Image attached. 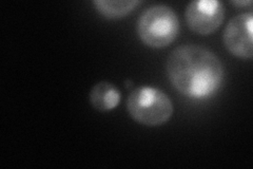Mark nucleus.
Masks as SVG:
<instances>
[{
	"label": "nucleus",
	"instance_id": "nucleus-2",
	"mask_svg": "<svg viewBox=\"0 0 253 169\" xmlns=\"http://www.w3.org/2000/svg\"><path fill=\"white\" fill-rule=\"evenodd\" d=\"M126 110L135 122L148 127H157L169 122L174 107L171 99L163 90L141 86L129 94Z\"/></svg>",
	"mask_w": 253,
	"mask_h": 169
},
{
	"label": "nucleus",
	"instance_id": "nucleus-6",
	"mask_svg": "<svg viewBox=\"0 0 253 169\" xmlns=\"http://www.w3.org/2000/svg\"><path fill=\"white\" fill-rule=\"evenodd\" d=\"M91 106L99 112H108L115 109L121 103L122 94L117 88L109 82L95 84L90 91Z\"/></svg>",
	"mask_w": 253,
	"mask_h": 169
},
{
	"label": "nucleus",
	"instance_id": "nucleus-8",
	"mask_svg": "<svg viewBox=\"0 0 253 169\" xmlns=\"http://www.w3.org/2000/svg\"><path fill=\"white\" fill-rule=\"evenodd\" d=\"M234 5H249L252 3L251 0H245V1H231Z\"/></svg>",
	"mask_w": 253,
	"mask_h": 169
},
{
	"label": "nucleus",
	"instance_id": "nucleus-1",
	"mask_svg": "<svg viewBox=\"0 0 253 169\" xmlns=\"http://www.w3.org/2000/svg\"><path fill=\"white\" fill-rule=\"evenodd\" d=\"M167 74L172 86L190 99L203 100L215 94L224 82L221 60L207 48L184 45L168 56Z\"/></svg>",
	"mask_w": 253,
	"mask_h": 169
},
{
	"label": "nucleus",
	"instance_id": "nucleus-4",
	"mask_svg": "<svg viewBox=\"0 0 253 169\" xmlns=\"http://www.w3.org/2000/svg\"><path fill=\"white\" fill-rule=\"evenodd\" d=\"M189 29L199 35H210L225 19L224 3L218 0H193L185 11Z\"/></svg>",
	"mask_w": 253,
	"mask_h": 169
},
{
	"label": "nucleus",
	"instance_id": "nucleus-7",
	"mask_svg": "<svg viewBox=\"0 0 253 169\" xmlns=\"http://www.w3.org/2000/svg\"><path fill=\"white\" fill-rule=\"evenodd\" d=\"M139 0H95L93 1L96 11L108 19L123 18L130 14L140 4Z\"/></svg>",
	"mask_w": 253,
	"mask_h": 169
},
{
	"label": "nucleus",
	"instance_id": "nucleus-3",
	"mask_svg": "<svg viewBox=\"0 0 253 169\" xmlns=\"http://www.w3.org/2000/svg\"><path fill=\"white\" fill-rule=\"evenodd\" d=\"M179 33V20L172 7L157 4L149 7L137 21V34L146 46L161 49L170 46Z\"/></svg>",
	"mask_w": 253,
	"mask_h": 169
},
{
	"label": "nucleus",
	"instance_id": "nucleus-5",
	"mask_svg": "<svg viewBox=\"0 0 253 169\" xmlns=\"http://www.w3.org/2000/svg\"><path fill=\"white\" fill-rule=\"evenodd\" d=\"M253 14L243 13L229 20L225 28L223 40L226 49L242 59H252Z\"/></svg>",
	"mask_w": 253,
	"mask_h": 169
}]
</instances>
